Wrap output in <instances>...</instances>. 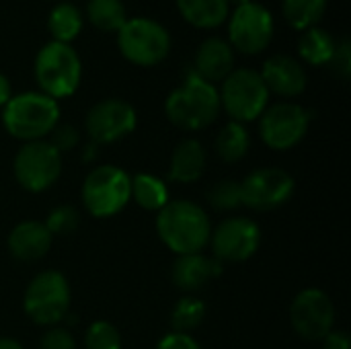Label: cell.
Returning a JSON list of instances; mask_svg holds the SVG:
<instances>
[{"instance_id": "cell-19", "label": "cell", "mask_w": 351, "mask_h": 349, "mask_svg": "<svg viewBox=\"0 0 351 349\" xmlns=\"http://www.w3.org/2000/svg\"><path fill=\"white\" fill-rule=\"evenodd\" d=\"M51 241H53V237L49 234V230L45 228L43 222L23 220L8 232L6 247H8V253L16 261L31 263V261H39L47 255Z\"/></svg>"}, {"instance_id": "cell-39", "label": "cell", "mask_w": 351, "mask_h": 349, "mask_svg": "<svg viewBox=\"0 0 351 349\" xmlns=\"http://www.w3.org/2000/svg\"><path fill=\"white\" fill-rule=\"evenodd\" d=\"M0 349H23V346L16 339L10 337H0Z\"/></svg>"}, {"instance_id": "cell-32", "label": "cell", "mask_w": 351, "mask_h": 349, "mask_svg": "<svg viewBox=\"0 0 351 349\" xmlns=\"http://www.w3.org/2000/svg\"><path fill=\"white\" fill-rule=\"evenodd\" d=\"M47 142H49L60 154H64V152H70V150H74V148L78 146V142H80V132H78L72 123H58V125L51 130V134L47 136Z\"/></svg>"}, {"instance_id": "cell-40", "label": "cell", "mask_w": 351, "mask_h": 349, "mask_svg": "<svg viewBox=\"0 0 351 349\" xmlns=\"http://www.w3.org/2000/svg\"><path fill=\"white\" fill-rule=\"evenodd\" d=\"M247 2H251V0H228V4H232L234 8L241 6V4H247Z\"/></svg>"}, {"instance_id": "cell-3", "label": "cell", "mask_w": 351, "mask_h": 349, "mask_svg": "<svg viewBox=\"0 0 351 349\" xmlns=\"http://www.w3.org/2000/svg\"><path fill=\"white\" fill-rule=\"evenodd\" d=\"M60 123V105L51 97L39 91H27L12 95L10 101L2 107V125L4 130L25 142L47 140L51 130Z\"/></svg>"}, {"instance_id": "cell-26", "label": "cell", "mask_w": 351, "mask_h": 349, "mask_svg": "<svg viewBox=\"0 0 351 349\" xmlns=\"http://www.w3.org/2000/svg\"><path fill=\"white\" fill-rule=\"evenodd\" d=\"M88 23L103 33H117L128 21L123 0H88L86 2Z\"/></svg>"}, {"instance_id": "cell-31", "label": "cell", "mask_w": 351, "mask_h": 349, "mask_svg": "<svg viewBox=\"0 0 351 349\" xmlns=\"http://www.w3.org/2000/svg\"><path fill=\"white\" fill-rule=\"evenodd\" d=\"M43 224L51 237H66L78 230L80 212L74 206H58L47 214V220Z\"/></svg>"}, {"instance_id": "cell-17", "label": "cell", "mask_w": 351, "mask_h": 349, "mask_svg": "<svg viewBox=\"0 0 351 349\" xmlns=\"http://www.w3.org/2000/svg\"><path fill=\"white\" fill-rule=\"evenodd\" d=\"M234 70V49L222 37H208L202 41L193 56L191 72L210 84L222 82Z\"/></svg>"}, {"instance_id": "cell-2", "label": "cell", "mask_w": 351, "mask_h": 349, "mask_svg": "<svg viewBox=\"0 0 351 349\" xmlns=\"http://www.w3.org/2000/svg\"><path fill=\"white\" fill-rule=\"evenodd\" d=\"M165 115L173 125L185 132H199L212 125L220 115V95L216 84L189 72L185 80L169 93Z\"/></svg>"}, {"instance_id": "cell-14", "label": "cell", "mask_w": 351, "mask_h": 349, "mask_svg": "<svg viewBox=\"0 0 351 349\" xmlns=\"http://www.w3.org/2000/svg\"><path fill=\"white\" fill-rule=\"evenodd\" d=\"M290 323L306 341H323L335 327V304L327 292L306 288L290 304Z\"/></svg>"}, {"instance_id": "cell-7", "label": "cell", "mask_w": 351, "mask_h": 349, "mask_svg": "<svg viewBox=\"0 0 351 349\" xmlns=\"http://www.w3.org/2000/svg\"><path fill=\"white\" fill-rule=\"evenodd\" d=\"M70 284L64 274L45 269L25 288L23 311L35 325L56 327L70 315Z\"/></svg>"}, {"instance_id": "cell-15", "label": "cell", "mask_w": 351, "mask_h": 349, "mask_svg": "<svg viewBox=\"0 0 351 349\" xmlns=\"http://www.w3.org/2000/svg\"><path fill=\"white\" fill-rule=\"evenodd\" d=\"M138 125V113L132 103L123 99H101L97 101L86 117H84V128L97 146L101 144H113L123 138H128Z\"/></svg>"}, {"instance_id": "cell-34", "label": "cell", "mask_w": 351, "mask_h": 349, "mask_svg": "<svg viewBox=\"0 0 351 349\" xmlns=\"http://www.w3.org/2000/svg\"><path fill=\"white\" fill-rule=\"evenodd\" d=\"M331 70L335 72V76H339L341 80H348L351 74V45L348 37H341L335 45V53L329 62Z\"/></svg>"}, {"instance_id": "cell-30", "label": "cell", "mask_w": 351, "mask_h": 349, "mask_svg": "<svg viewBox=\"0 0 351 349\" xmlns=\"http://www.w3.org/2000/svg\"><path fill=\"white\" fill-rule=\"evenodd\" d=\"M86 349H121V333L109 321H95L84 333Z\"/></svg>"}, {"instance_id": "cell-24", "label": "cell", "mask_w": 351, "mask_h": 349, "mask_svg": "<svg viewBox=\"0 0 351 349\" xmlns=\"http://www.w3.org/2000/svg\"><path fill=\"white\" fill-rule=\"evenodd\" d=\"M251 148V134L245 123L228 121L216 136L214 150L224 163H239L247 156Z\"/></svg>"}, {"instance_id": "cell-1", "label": "cell", "mask_w": 351, "mask_h": 349, "mask_svg": "<svg viewBox=\"0 0 351 349\" xmlns=\"http://www.w3.org/2000/svg\"><path fill=\"white\" fill-rule=\"evenodd\" d=\"M156 232L162 245L179 257L202 253L210 243L212 224L199 204L191 200H169L156 212Z\"/></svg>"}, {"instance_id": "cell-13", "label": "cell", "mask_w": 351, "mask_h": 349, "mask_svg": "<svg viewBox=\"0 0 351 349\" xmlns=\"http://www.w3.org/2000/svg\"><path fill=\"white\" fill-rule=\"evenodd\" d=\"M294 177L278 167H261L241 181V202L255 212H269L290 202L294 195Z\"/></svg>"}, {"instance_id": "cell-28", "label": "cell", "mask_w": 351, "mask_h": 349, "mask_svg": "<svg viewBox=\"0 0 351 349\" xmlns=\"http://www.w3.org/2000/svg\"><path fill=\"white\" fill-rule=\"evenodd\" d=\"M206 319V302L195 296L181 298L171 311V329L175 333H189Z\"/></svg>"}, {"instance_id": "cell-18", "label": "cell", "mask_w": 351, "mask_h": 349, "mask_svg": "<svg viewBox=\"0 0 351 349\" xmlns=\"http://www.w3.org/2000/svg\"><path fill=\"white\" fill-rule=\"evenodd\" d=\"M222 272V263L210 255H204L202 251L191 255H179L171 267V280L183 292H197L212 284L216 278H220Z\"/></svg>"}, {"instance_id": "cell-20", "label": "cell", "mask_w": 351, "mask_h": 349, "mask_svg": "<svg viewBox=\"0 0 351 349\" xmlns=\"http://www.w3.org/2000/svg\"><path fill=\"white\" fill-rule=\"evenodd\" d=\"M206 171V150L199 140L195 138H185L181 140L169 163V179L173 183L189 185L195 183L204 177Z\"/></svg>"}, {"instance_id": "cell-29", "label": "cell", "mask_w": 351, "mask_h": 349, "mask_svg": "<svg viewBox=\"0 0 351 349\" xmlns=\"http://www.w3.org/2000/svg\"><path fill=\"white\" fill-rule=\"evenodd\" d=\"M206 197H208V204L216 212H232V210L243 206V202H241V181H234V179L216 181L208 189Z\"/></svg>"}, {"instance_id": "cell-38", "label": "cell", "mask_w": 351, "mask_h": 349, "mask_svg": "<svg viewBox=\"0 0 351 349\" xmlns=\"http://www.w3.org/2000/svg\"><path fill=\"white\" fill-rule=\"evenodd\" d=\"M97 148H99V146H97L95 142L86 144V146H84V150H82V160H84V163H86V160H88V163H93V160L97 158V154H99V152H97Z\"/></svg>"}, {"instance_id": "cell-5", "label": "cell", "mask_w": 351, "mask_h": 349, "mask_svg": "<svg viewBox=\"0 0 351 349\" xmlns=\"http://www.w3.org/2000/svg\"><path fill=\"white\" fill-rule=\"evenodd\" d=\"M80 197L93 218H113L132 202V177L115 165L95 167L82 181Z\"/></svg>"}, {"instance_id": "cell-4", "label": "cell", "mask_w": 351, "mask_h": 349, "mask_svg": "<svg viewBox=\"0 0 351 349\" xmlns=\"http://www.w3.org/2000/svg\"><path fill=\"white\" fill-rule=\"evenodd\" d=\"M33 76L39 84V93L53 101L72 97L82 80V62L78 51L70 43L47 41L35 56Z\"/></svg>"}, {"instance_id": "cell-35", "label": "cell", "mask_w": 351, "mask_h": 349, "mask_svg": "<svg viewBox=\"0 0 351 349\" xmlns=\"http://www.w3.org/2000/svg\"><path fill=\"white\" fill-rule=\"evenodd\" d=\"M156 349H202V346L189 333H175V331H171V333H167L158 341Z\"/></svg>"}, {"instance_id": "cell-37", "label": "cell", "mask_w": 351, "mask_h": 349, "mask_svg": "<svg viewBox=\"0 0 351 349\" xmlns=\"http://www.w3.org/2000/svg\"><path fill=\"white\" fill-rule=\"evenodd\" d=\"M10 97H12L10 80H8V76H6V74H2V72H0V109L10 101Z\"/></svg>"}, {"instance_id": "cell-11", "label": "cell", "mask_w": 351, "mask_h": 349, "mask_svg": "<svg viewBox=\"0 0 351 349\" xmlns=\"http://www.w3.org/2000/svg\"><path fill=\"white\" fill-rule=\"evenodd\" d=\"M311 111L298 103H274L267 105L259 117V136L271 150L286 152L304 140L311 128Z\"/></svg>"}, {"instance_id": "cell-22", "label": "cell", "mask_w": 351, "mask_h": 349, "mask_svg": "<svg viewBox=\"0 0 351 349\" xmlns=\"http://www.w3.org/2000/svg\"><path fill=\"white\" fill-rule=\"evenodd\" d=\"M84 27V16L80 8L72 2L56 4L47 14V31L53 41L72 43Z\"/></svg>"}, {"instance_id": "cell-25", "label": "cell", "mask_w": 351, "mask_h": 349, "mask_svg": "<svg viewBox=\"0 0 351 349\" xmlns=\"http://www.w3.org/2000/svg\"><path fill=\"white\" fill-rule=\"evenodd\" d=\"M132 200L146 212H158L169 204V187L162 179L150 173L132 177Z\"/></svg>"}, {"instance_id": "cell-8", "label": "cell", "mask_w": 351, "mask_h": 349, "mask_svg": "<svg viewBox=\"0 0 351 349\" xmlns=\"http://www.w3.org/2000/svg\"><path fill=\"white\" fill-rule=\"evenodd\" d=\"M220 95V109L226 111L230 121L249 123L261 117L269 105V91L253 68H234L224 80Z\"/></svg>"}, {"instance_id": "cell-21", "label": "cell", "mask_w": 351, "mask_h": 349, "mask_svg": "<svg viewBox=\"0 0 351 349\" xmlns=\"http://www.w3.org/2000/svg\"><path fill=\"white\" fill-rule=\"evenodd\" d=\"M179 14L195 29H216L228 14V0H175Z\"/></svg>"}, {"instance_id": "cell-36", "label": "cell", "mask_w": 351, "mask_h": 349, "mask_svg": "<svg viewBox=\"0 0 351 349\" xmlns=\"http://www.w3.org/2000/svg\"><path fill=\"white\" fill-rule=\"evenodd\" d=\"M323 349H351L350 337L343 331H331L325 339H323Z\"/></svg>"}, {"instance_id": "cell-33", "label": "cell", "mask_w": 351, "mask_h": 349, "mask_svg": "<svg viewBox=\"0 0 351 349\" xmlns=\"http://www.w3.org/2000/svg\"><path fill=\"white\" fill-rule=\"evenodd\" d=\"M39 349H76V339L66 327H47L39 339Z\"/></svg>"}, {"instance_id": "cell-27", "label": "cell", "mask_w": 351, "mask_h": 349, "mask_svg": "<svg viewBox=\"0 0 351 349\" xmlns=\"http://www.w3.org/2000/svg\"><path fill=\"white\" fill-rule=\"evenodd\" d=\"M327 0H282V12L288 25L296 31L319 27L325 16Z\"/></svg>"}, {"instance_id": "cell-16", "label": "cell", "mask_w": 351, "mask_h": 349, "mask_svg": "<svg viewBox=\"0 0 351 349\" xmlns=\"http://www.w3.org/2000/svg\"><path fill=\"white\" fill-rule=\"evenodd\" d=\"M269 95H278L284 99H294L304 93L308 76L302 66V62L288 53H276L269 56L261 70H259Z\"/></svg>"}, {"instance_id": "cell-12", "label": "cell", "mask_w": 351, "mask_h": 349, "mask_svg": "<svg viewBox=\"0 0 351 349\" xmlns=\"http://www.w3.org/2000/svg\"><path fill=\"white\" fill-rule=\"evenodd\" d=\"M212 257L224 263L249 261L261 245V228L255 220L245 216L224 218L210 232Z\"/></svg>"}, {"instance_id": "cell-9", "label": "cell", "mask_w": 351, "mask_h": 349, "mask_svg": "<svg viewBox=\"0 0 351 349\" xmlns=\"http://www.w3.org/2000/svg\"><path fill=\"white\" fill-rule=\"evenodd\" d=\"M12 175L25 191L41 193L60 179L62 154L47 140L25 142L14 154Z\"/></svg>"}, {"instance_id": "cell-23", "label": "cell", "mask_w": 351, "mask_h": 349, "mask_svg": "<svg viewBox=\"0 0 351 349\" xmlns=\"http://www.w3.org/2000/svg\"><path fill=\"white\" fill-rule=\"evenodd\" d=\"M335 37L321 29V27H311L302 31V37L298 39V56L304 64L311 66H329L333 53H335Z\"/></svg>"}, {"instance_id": "cell-6", "label": "cell", "mask_w": 351, "mask_h": 349, "mask_svg": "<svg viewBox=\"0 0 351 349\" xmlns=\"http://www.w3.org/2000/svg\"><path fill=\"white\" fill-rule=\"evenodd\" d=\"M171 33L167 27L148 16H134L117 31V47L121 56L140 68H152L171 53Z\"/></svg>"}, {"instance_id": "cell-10", "label": "cell", "mask_w": 351, "mask_h": 349, "mask_svg": "<svg viewBox=\"0 0 351 349\" xmlns=\"http://www.w3.org/2000/svg\"><path fill=\"white\" fill-rule=\"evenodd\" d=\"M276 23L274 14L261 2H247L228 14V43L234 51L245 56H257L267 49L274 39Z\"/></svg>"}]
</instances>
